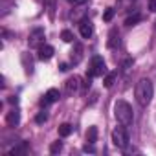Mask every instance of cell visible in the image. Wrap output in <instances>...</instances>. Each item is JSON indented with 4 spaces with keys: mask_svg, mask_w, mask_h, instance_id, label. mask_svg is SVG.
<instances>
[{
    "mask_svg": "<svg viewBox=\"0 0 156 156\" xmlns=\"http://www.w3.org/2000/svg\"><path fill=\"white\" fill-rule=\"evenodd\" d=\"M134 96H136V101H138L141 107H147V105L152 101V96H154L152 81H151V79H140V81L136 83Z\"/></svg>",
    "mask_w": 156,
    "mask_h": 156,
    "instance_id": "obj_1",
    "label": "cell"
},
{
    "mask_svg": "<svg viewBox=\"0 0 156 156\" xmlns=\"http://www.w3.org/2000/svg\"><path fill=\"white\" fill-rule=\"evenodd\" d=\"M114 116H116L118 123H119V125H125V127L132 125V121H134L132 107H130L127 101H123V99H118V101H116V105H114Z\"/></svg>",
    "mask_w": 156,
    "mask_h": 156,
    "instance_id": "obj_2",
    "label": "cell"
},
{
    "mask_svg": "<svg viewBox=\"0 0 156 156\" xmlns=\"http://www.w3.org/2000/svg\"><path fill=\"white\" fill-rule=\"evenodd\" d=\"M112 143H114L118 149H127V145H129V132H127L125 125L116 127V129L112 130Z\"/></svg>",
    "mask_w": 156,
    "mask_h": 156,
    "instance_id": "obj_3",
    "label": "cell"
},
{
    "mask_svg": "<svg viewBox=\"0 0 156 156\" xmlns=\"http://www.w3.org/2000/svg\"><path fill=\"white\" fill-rule=\"evenodd\" d=\"M87 75H90V77H103V75H107V64H105L103 57H99V55L92 57V64H90Z\"/></svg>",
    "mask_w": 156,
    "mask_h": 156,
    "instance_id": "obj_4",
    "label": "cell"
},
{
    "mask_svg": "<svg viewBox=\"0 0 156 156\" xmlns=\"http://www.w3.org/2000/svg\"><path fill=\"white\" fill-rule=\"evenodd\" d=\"M79 87H81V79H79L77 75L66 79V83H64V88H66V94H68V96H72L73 92H77V90H79Z\"/></svg>",
    "mask_w": 156,
    "mask_h": 156,
    "instance_id": "obj_5",
    "label": "cell"
},
{
    "mask_svg": "<svg viewBox=\"0 0 156 156\" xmlns=\"http://www.w3.org/2000/svg\"><path fill=\"white\" fill-rule=\"evenodd\" d=\"M79 31H81V37H83V39H90L92 33H94V26H92V22H90L88 19H83V20L79 22Z\"/></svg>",
    "mask_w": 156,
    "mask_h": 156,
    "instance_id": "obj_6",
    "label": "cell"
},
{
    "mask_svg": "<svg viewBox=\"0 0 156 156\" xmlns=\"http://www.w3.org/2000/svg\"><path fill=\"white\" fill-rule=\"evenodd\" d=\"M42 39H44V30L42 28H37V30H33L31 31V35H30V46H41L42 44Z\"/></svg>",
    "mask_w": 156,
    "mask_h": 156,
    "instance_id": "obj_7",
    "label": "cell"
},
{
    "mask_svg": "<svg viewBox=\"0 0 156 156\" xmlns=\"http://www.w3.org/2000/svg\"><path fill=\"white\" fill-rule=\"evenodd\" d=\"M81 59H83V46L79 42H75L73 50H72V55H70V61H72V64H79Z\"/></svg>",
    "mask_w": 156,
    "mask_h": 156,
    "instance_id": "obj_8",
    "label": "cell"
},
{
    "mask_svg": "<svg viewBox=\"0 0 156 156\" xmlns=\"http://www.w3.org/2000/svg\"><path fill=\"white\" fill-rule=\"evenodd\" d=\"M53 46H50V44H41L39 46V59L41 61H48V59H51L53 57Z\"/></svg>",
    "mask_w": 156,
    "mask_h": 156,
    "instance_id": "obj_9",
    "label": "cell"
},
{
    "mask_svg": "<svg viewBox=\"0 0 156 156\" xmlns=\"http://www.w3.org/2000/svg\"><path fill=\"white\" fill-rule=\"evenodd\" d=\"M6 123H8L9 127H17V125L20 123V112H19V108H13V110L8 112V116H6Z\"/></svg>",
    "mask_w": 156,
    "mask_h": 156,
    "instance_id": "obj_10",
    "label": "cell"
},
{
    "mask_svg": "<svg viewBox=\"0 0 156 156\" xmlns=\"http://www.w3.org/2000/svg\"><path fill=\"white\" fill-rule=\"evenodd\" d=\"M59 98H61V92H59L57 88H50V90L46 92L42 103H44V105H48V103H55V101H59Z\"/></svg>",
    "mask_w": 156,
    "mask_h": 156,
    "instance_id": "obj_11",
    "label": "cell"
},
{
    "mask_svg": "<svg viewBox=\"0 0 156 156\" xmlns=\"http://www.w3.org/2000/svg\"><path fill=\"white\" fill-rule=\"evenodd\" d=\"M26 151H28V143H26V141H20L17 147H13V149L9 151V154H11V156H19V154H26Z\"/></svg>",
    "mask_w": 156,
    "mask_h": 156,
    "instance_id": "obj_12",
    "label": "cell"
},
{
    "mask_svg": "<svg viewBox=\"0 0 156 156\" xmlns=\"http://www.w3.org/2000/svg\"><path fill=\"white\" fill-rule=\"evenodd\" d=\"M116 46H119V33L116 30H112L108 35V48H116Z\"/></svg>",
    "mask_w": 156,
    "mask_h": 156,
    "instance_id": "obj_13",
    "label": "cell"
},
{
    "mask_svg": "<svg viewBox=\"0 0 156 156\" xmlns=\"http://www.w3.org/2000/svg\"><path fill=\"white\" fill-rule=\"evenodd\" d=\"M98 140V127H90L88 132H87V141L88 143H96Z\"/></svg>",
    "mask_w": 156,
    "mask_h": 156,
    "instance_id": "obj_14",
    "label": "cell"
},
{
    "mask_svg": "<svg viewBox=\"0 0 156 156\" xmlns=\"http://www.w3.org/2000/svg\"><path fill=\"white\" fill-rule=\"evenodd\" d=\"M116 77H118V73H116V72H110V73H107V75H105V87H107V88H110V87L114 85Z\"/></svg>",
    "mask_w": 156,
    "mask_h": 156,
    "instance_id": "obj_15",
    "label": "cell"
},
{
    "mask_svg": "<svg viewBox=\"0 0 156 156\" xmlns=\"http://www.w3.org/2000/svg\"><path fill=\"white\" fill-rule=\"evenodd\" d=\"M72 130H73V129H72V125H68V123H62V125L59 127V134H61L62 138L70 136V134H72Z\"/></svg>",
    "mask_w": 156,
    "mask_h": 156,
    "instance_id": "obj_16",
    "label": "cell"
},
{
    "mask_svg": "<svg viewBox=\"0 0 156 156\" xmlns=\"http://www.w3.org/2000/svg\"><path fill=\"white\" fill-rule=\"evenodd\" d=\"M61 151H62V143L61 141H53L50 145V154H59Z\"/></svg>",
    "mask_w": 156,
    "mask_h": 156,
    "instance_id": "obj_17",
    "label": "cell"
},
{
    "mask_svg": "<svg viewBox=\"0 0 156 156\" xmlns=\"http://www.w3.org/2000/svg\"><path fill=\"white\" fill-rule=\"evenodd\" d=\"M61 39H62L64 42H73V33L68 31V30H64V31L61 33Z\"/></svg>",
    "mask_w": 156,
    "mask_h": 156,
    "instance_id": "obj_18",
    "label": "cell"
},
{
    "mask_svg": "<svg viewBox=\"0 0 156 156\" xmlns=\"http://www.w3.org/2000/svg\"><path fill=\"white\" fill-rule=\"evenodd\" d=\"M140 20H141V17H140V15L136 13V15H132V17H129V19L125 20V24H127V26H134V24H136V22H140Z\"/></svg>",
    "mask_w": 156,
    "mask_h": 156,
    "instance_id": "obj_19",
    "label": "cell"
},
{
    "mask_svg": "<svg viewBox=\"0 0 156 156\" xmlns=\"http://www.w3.org/2000/svg\"><path fill=\"white\" fill-rule=\"evenodd\" d=\"M46 119H48V114H46V110H41V112L37 114V118H35V121H37V123H44Z\"/></svg>",
    "mask_w": 156,
    "mask_h": 156,
    "instance_id": "obj_20",
    "label": "cell"
},
{
    "mask_svg": "<svg viewBox=\"0 0 156 156\" xmlns=\"http://www.w3.org/2000/svg\"><path fill=\"white\" fill-rule=\"evenodd\" d=\"M112 17H114V9H112V8H108V9L105 11V15H103V20H105V22H110V20H112Z\"/></svg>",
    "mask_w": 156,
    "mask_h": 156,
    "instance_id": "obj_21",
    "label": "cell"
},
{
    "mask_svg": "<svg viewBox=\"0 0 156 156\" xmlns=\"http://www.w3.org/2000/svg\"><path fill=\"white\" fill-rule=\"evenodd\" d=\"M83 151H85V152H96V147H94V143H87V145L83 147Z\"/></svg>",
    "mask_w": 156,
    "mask_h": 156,
    "instance_id": "obj_22",
    "label": "cell"
},
{
    "mask_svg": "<svg viewBox=\"0 0 156 156\" xmlns=\"http://www.w3.org/2000/svg\"><path fill=\"white\" fill-rule=\"evenodd\" d=\"M149 9L152 13H156V0H149Z\"/></svg>",
    "mask_w": 156,
    "mask_h": 156,
    "instance_id": "obj_23",
    "label": "cell"
},
{
    "mask_svg": "<svg viewBox=\"0 0 156 156\" xmlns=\"http://www.w3.org/2000/svg\"><path fill=\"white\" fill-rule=\"evenodd\" d=\"M70 4H73V6H81V4H85L87 0H68Z\"/></svg>",
    "mask_w": 156,
    "mask_h": 156,
    "instance_id": "obj_24",
    "label": "cell"
},
{
    "mask_svg": "<svg viewBox=\"0 0 156 156\" xmlns=\"http://www.w3.org/2000/svg\"><path fill=\"white\" fill-rule=\"evenodd\" d=\"M59 68H61V72H66V70H68V64H64V62H62Z\"/></svg>",
    "mask_w": 156,
    "mask_h": 156,
    "instance_id": "obj_25",
    "label": "cell"
},
{
    "mask_svg": "<svg viewBox=\"0 0 156 156\" xmlns=\"http://www.w3.org/2000/svg\"><path fill=\"white\" fill-rule=\"evenodd\" d=\"M154 28H156V24H154Z\"/></svg>",
    "mask_w": 156,
    "mask_h": 156,
    "instance_id": "obj_26",
    "label": "cell"
}]
</instances>
